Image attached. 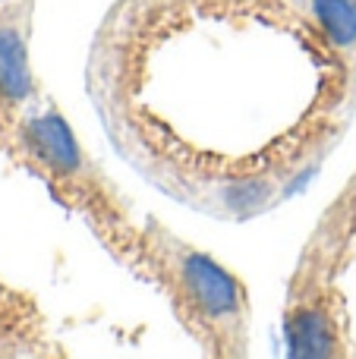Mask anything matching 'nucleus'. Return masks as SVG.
I'll return each mask as SVG.
<instances>
[{"label": "nucleus", "instance_id": "nucleus-4", "mask_svg": "<svg viewBox=\"0 0 356 359\" xmlns=\"http://www.w3.org/2000/svg\"><path fill=\"white\" fill-rule=\"evenodd\" d=\"M303 10L338 54L356 50V0H303Z\"/></svg>", "mask_w": 356, "mask_h": 359}, {"label": "nucleus", "instance_id": "nucleus-2", "mask_svg": "<svg viewBox=\"0 0 356 359\" xmlns=\"http://www.w3.org/2000/svg\"><path fill=\"white\" fill-rule=\"evenodd\" d=\"M344 316L331 306V293L303 297L287 312V347L294 356H341L344 347Z\"/></svg>", "mask_w": 356, "mask_h": 359}, {"label": "nucleus", "instance_id": "nucleus-3", "mask_svg": "<svg viewBox=\"0 0 356 359\" xmlns=\"http://www.w3.org/2000/svg\"><path fill=\"white\" fill-rule=\"evenodd\" d=\"M32 95L29 41H25V16L0 13V111L10 114Z\"/></svg>", "mask_w": 356, "mask_h": 359}, {"label": "nucleus", "instance_id": "nucleus-1", "mask_svg": "<svg viewBox=\"0 0 356 359\" xmlns=\"http://www.w3.org/2000/svg\"><path fill=\"white\" fill-rule=\"evenodd\" d=\"M151 259V274L174 299L196 341L214 353H243L249 299L227 268H221L205 252L174 240L167 230L149 227V243H142Z\"/></svg>", "mask_w": 356, "mask_h": 359}]
</instances>
